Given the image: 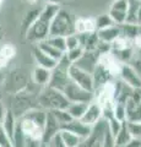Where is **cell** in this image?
Listing matches in <instances>:
<instances>
[{"mask_svg":"<svg viewBox=\"0 0 141 147\" xmlns=\"http://www.w3.org/2000/svg\"><path fill=\"white\" fill-rule=\"evenodd\" d=\"M59 9H60V6L57 5V4H49V3L45 4L42 7V10H40L38 18L32 25V27L27 31L25 36L27 42L37 44L48 38L52 20Z\"/></svg>","mask_w":141,"mask_h":147,"instance_id":"1","label":"cell"},{"mask_svg":"<svg viewBox=\"0 0 141 147\" xmlns=\"http://www.w3.org/2000/svg\"><path fill=\"white\" fill-rule=\"evenodd\" d=\"M32 84V82H31ZM30 86L26 90L17 92L15 94H11V103H10V110L13 113L17 119L21 118L27 112L32 110L34 108H40L38 104V93L32 87Z\"/></svg>","mask_w":141,"mask_h":147,"instance_id":"2","label":"cell"},{"mask_svg":"<svg viewBox=\"0 0 141 147\" xmlns=\"http://www.w3.org/2000/svg\"><path fill=\"white\" fill-rule=\"evenodd\" d=\"M38 104L42 109L47 110V112H52V110L66 109L69 107L70 102L61 91L45 86L38 93Z\"/></svg>","mask_w":141,"mask_h":147,"instance_id":"3","label":"cell"},{"mask_svg":"<svg viewBox=\"0 0 141 147\" xmlns=\"http://www.w3.org/2000/svg\"><path fill=\"white\" fill-rule=\"evenodd\" d=\"M75 32V18L71 15L70 11L65 9H59L57 13L54 15L51 30H49V36H61L66 37L69 34H74ZM48 36V37H49Z\"/></svg>","mask_w":141,"mask_h":147,"instance_id":"4","label":"cell"},{"mask_svg":"<svg viewBox=\"0 0 141 147\" xmlns=\"http://www.w3.org/2000/svg\"><path fill=\"white\" fill-rule=\"evenodd\" d=\"M30 75L22 67H15L9 72V75L4 79V88L9 94H15L17 92L26 90L30 86Z\"/></svg>","mask_w":141,"mask_h":147,"instance_id":"5","label":"cell"},{"mask_svg":"<svg viewBox=\"0 0 141 147\" xmlns=\"http://www.w3.org/2000/svg\"><path fill=\"white\" fill-rule=\"evenodd\" d=\"M71 63L67 60L65 54L60 60L57 63V65L51 70V79H49L48 85L52 88H55L58 91H64L67 84L70 82V76H69V69H70Z\"/></svg>","mask_w":141,"mask_h":147,"instance_id":"6","label":"cell"},{"mask_svg":"<svg viewBox=\"0 0 141 147\" xmlns=\"http://www.w3.org/2000/svg\"><path fill=\"white\" fill-rule=\"evenodd\" d=\"M108 130V123L106 119L102 118L92 126L90 135L81 141L79 147H102Z\"/></svg>","mask_w":141,"mask_h":147,"instance_id":"7","label":"cell"},{"mask_svg":"<svg viewBox=\"0 0 141 147\" xmlns=\"http://www.w3.org/2000/svg\"><path fill=\"white\" fill-rule=\"evenodd\" d=\"M63 93L65 94V97L67 98V100H69L70 103H75V102L91 103L92 100H94L93 92H90V91L81 88L80 86H77L72 81H70L69 84H67L65 90L63 91Z\"/></svg>","mask_w":141,"mask_h":147,"instance_id":"8","label":"cell"},{"mask_svg":"<svg viewBox=\"0 0 141 147\" xmlns=\"http://www.w3.org/2000/svg\"><path fill=\"white\" fill-rule=\"evenodd\" d=\"M69 76H70V81H72L77 86H80L81 88L94 93V85H93L92 74H90L87 71L82 70V69L75 66L74 64H71L70 69H69Z\"/></svg>","mask_w":141,"mask_h":147,"instance_id":"9","label":"cell"},{"mask_svg":"<svg viewBox=\"0 0 141 147\" xmlns=\"http://www.w3.org/2000/svg\"><path fill=\"white\" fill-rule=\"evenodd\" d=\"M119 80L126 84L131 88H141V75L136 71V69L129 64H121L119 71Z\"/></svg>","mask_w":141,"mask_h":147,"instance_id":"10","label":"cell"},{"mask_svg":"<svg viewBox=\"0 0 141 147\" xmlns=\"http://www.w3.org/2000/svg\"><path fill=\"white\" fill-rule=\"evenodd\" d=\"M129 0H113L108 10V15L111 16L115 25H123L126 22V12H128Z\"/></svg>","mask_w":141,"mask_h":147,"instance_id":"11","label":"cell"},{"mask_svg":"<svg viewBox=\"0 0 141 147\" xmlns=\"http://www.w3.org/2000/svg\"><path fill=\"white\" fill-rule=\"evenodd\" d=\"M17 121H19L21 130L24 131V134H25L26 137L42 141L43 127L40 125H38L37 123H34L33 120H31V119L26 118V117L19 118V119H17Z\"/></svg>","mask_w":141,"mask_h":147,"instance_id":"12","label":"cell"},{"mask_svg":"<svg viewBox=\"0 0 141 147\" xmlns=\"http://www.w3.org/2000/svg\"><path fill=\"white\" fill-rule=\"evenodd\" d=\"M99 54L97 50H92V52H84V54L80 57V59L76 63H74V65L82 69V70L87 71L90 74H92L96 69L98 60H99Z\"/></svg>","mask_w":141,"mask_h":147,"instance_id":"13","label":"cell"},{"mask_svg":"<svg viewBox=\"0 0 141 147\" xmlns=\"http://www.w3.org/2000/svg\"><path fill=\"white\" fill-rule=\"evenodd\" d=\"M61 131V126L58 123V120L51 112H47V119H45V124L43 127V135H42V142L43 144H48L54 136Z\"/></svg>","mask_w":141,"mask_h":147,"instance_id":"14","label":"cell"},{"mask_svg":"<svg viewBox=\"0 0 141 147\" xmlns=\"http://www.w3.org/2000/svg\"><path fill=\"white\" fill-rule=\"evenodd\" d=\"M102 118H103V110L101 108V105H99L96 100H92V102L88 104L84 117L81 118L80 120L82 123H85L86 125L93 126L94 124H96L98 120H101Z\"/></svg>","mask_w":141,"mask_h":147,"instance_id":"15","label":"cell"},{"mask_svg":"<svg viewBox=\"0 0 141 147\" xmlns=\"http://www.w3.org/2000/svg\"><path fill=\"white\" fill-rule=\"evenodd\" d=\"M61 130H66V131H70L72 134H75L80 137V139H86L91 130H92V126L90 125H86L85 123H82L81 120H76V119H71L69 123L64 124L61 126Z\"/></svg>","mask_w":141,"mask_h":147,"instance_id":"16","label":"cell"},{"mask_svg":"<svg viewBox=\"0 0 141 147\" xmlns=\"http://www.w3.org/2000/svg\"><path fill=\"white\" fill-rule=\"evenodd\" d=\"M92 77H93V85H94V92L99 90L101 87L104 85H107L108 82H112L114 76L112 75L111 71H108L106 67L102 66L101 64H97L94 71L92 72Z\"/></svg>","mask_w":141,"mask_h":147,"instance_id":"17","label":"cell"},{"mask_svg":"<svg viewBox=\"0 0 141 147\" xmlns=\"http://www.w3.org/2000/svg\"><path fill=\"white\" fill-rule=\"evenodd\" d=\"M79 36L80 47L85 52H92L97 49V45L99 43V38L97 36V31L94 32H87V33H77Z\"/></svg>","mask_w":141,"mask_h":147,"instance_id":"18","label":"cell"},{"mask_svg":"<svg viewBox=\"0 0 141 147\" xmlns=\"http://www.w3.org/2000/svg\"><path fill=\"white\" fill-rule=\"evenodd\" d=\"M32 55H33L36 65L40 66V67H45V69H48V70H52L58 63V61L54 60V59H52L51 57H48L45 53H43L36 44L32 48Z\"/></svg>","mask_w":141,"mask_h":147,"instance_id":"19","label":"cell"},{"mask_svg":"<svg viewBox=\"0 0 141 147\" xmlns=\"http://www.w3.org/2000/svg\"><path fill=\"white\" fill-rule=\"evenodd\" d=\"M49 79H51V70H48V69H45V67H40V66L36 65L32 74H31V81H32L36 86L45 87L48 85Z\"/></svg>","mask_w":141,"mask_h":147,"instance_id":"20","label":"cell"},{"mask_svg":"<svg viewBox=\"0 0 141 147\" xmlns=\"http://www.w3.org/2000/svg\"><path fill=\"white\" fill-rule=\"evenodd\" d=\"M97 36L99 40H102L104 43H108V44H112L120 36V27L118 25H113L111 27H107V28L98 30Z\"/></svg>","mask_w":141,"mask_h":147,"instance_id":"21","label":"cell"},{"mask_svg":"<svg viewBox=\"0 0 141 147\" xmlns=\"http://www.w3.org/2000/svg\"><path fill=\"white\" fill-rule=\"evenodd\" d=\"M96 28V18L92 17H79L75 18V32L76 33H87L94 32Z\"/></svg>","mask_w":141,"mask_h":147,"instance_id":"22","label":"cell"},{"mask_svg":"<svg viewBox=\"0 0 141 147\" xmlns=\"http://www.w3.org/2000/svg\"><path fill=\"white\" fill-rule=\"evenodd\" d=\"M40 10H42V9H31V10H28L24 15V18H22L21 26H20V31H21L22 36H26L27 31L32 27V25L34 24L36 20H37L39 16Z\"/></svg>","mask_w":141,"mask_h":147,"instance_id":"23","label":"cell"},{"mask_svg":"<svg viewBox=\"0 0 141 147\" xmlns=\"http://www.w3.org/2000/svg\"><path fill=\"white\" fill-rule=\"evenodd\" d=\"M16 54V48L11 44L0 45V71L10 63Z\"/></svg>","mask_w":141,"mask_h":147,"instance_id":"24","label":"cell"},{"mask_svg":"<svg viewBox=\"0 0 141 147\" xmlns=\"http://www.w3.org/2000/svg\"><path fill=\"white\" fill-rule=\"evenodd\" d=\"M131 140H133V136H131L130 131H129L128 121H123L119 131H118L117 135L114 136V144H115V146H124L126 144H129Z\"/></svg>","mask_w":141,"mask_h":147,"instance_id":"25","label":"cell"},{"mask_svg":"<svg viewBox=\"0 0 141 147\" xmlns=\"http://www.w3.org/2000/svg\"><path fill=\"white\" fill-rule=\"evenodd\" d=\"M16 124H17V118L13 115V113L10 110V108H6V113H5V115H4V119L0 125L6 131V134L10 136V139L12 137L13 131H15Z\"/></svg>","mask_w":141,"mask_h":147,"instance_id":"26","label":"cell"},{"mask_svg":"<svg viewBox=\"0 0 141 147\" xmlns=\"http://www.w3.org/2000/svg\"><path fill=\"white\" fill-rule=\"evenodd\" d=\"M90 103H85V102H75V103H70L69 107L66 108L67 113L70 114V117L76 120H80L84 117V114L87 109Z\"/></svg>","mask_w":141,"mask_h":147,"instance_id":"27","label":"cell"},{"mask_svg":"<svg viewBox=\"0 0 141 147\" xmlns=\"http://www.w3.org/2000/svg\"><path fill=\"white\" fill-rule=\"evenodd\" d=\"M119 27H120V36L125 37V38H128L130 40H134L140 34V26L136 24H128V22H125L123 25H119Z\"/></svg>","mask_w":141,"mask_h":147,"instance_id":"28","label":"cell"},{"mask_svg":"<svg viewBox=\"0 0 141 147\" xmlns=\"http://www.w3.org/2000/svg\"><path fill=\"white\" fill-rule=\"evenodd\" d=\"M37 47L42 50L43 53H45L48 55V57H51L52 59H54L55 61H59L60 59L64 57V54L65 53H63V52H60L59 49H57V48H54L53 45H51V44H48L45 40H43V42H39V43H37L36 44Z\"/></svg>","mask_w":141,"mask_h":147,"instance_id":"29","label":"cell"},{"mask_svg":"<svg viewBox=\"0 0 141 147\" xmlns=\"http://www.w3.org/2000/svg\"><path fill=\"white\" fill-rule=\"evenodd\" d=\"M141 5L140 0H129L128 12H126V22L128 24H136L138 25V13Z\"/></svg>","mask_w":141,"mask_h":147,"instance_id":"30","label":"cell"},{"mask_svg":"<svg viewBox=\"0 0 141 147\" xmlns=\"http://www.w3.org/2000/svg\"><path fill=\"white\" fill-rule=\"evenodd\" d=\"M60 137L67 147H79L81 141H82V139H80L77 135L72 134L70 131H66V130L60 131Z\"/></svg>","mask_w":141,"mask_h":147,"instance_id":"31","label":"cell"},{"mask_svg":"<svg viewBox=\"0 0 141 147\" xmlns=\"http://www.w3.org/2000/svg\"><path fill=\"white\" fill-rule=\"evenodd\" d=\"M26 140H27V137L25 136L24 131L21 130L20 124H19V121H17L16 127H15V131H13L12 137H11L12 146H13V147H25V145H26Z\"/></svg>","mask_w":141,"mask_h":147,"instance_id":"32","label":"cell"},{"mask_svg":"<svg viewBox=\"0 0 141 147\" xmlns=\"http://www.w3.org/2000/svg\"><path fill=\"white\" fill-rule=\"evenodd\" d=\"M113 117L120 123L126 121V105H125V103L114 102V105H113Z\"/></svg>","mask_w":141,"mask_h":147,"instance_id":"33","label":"cell"},{"mask_svg":"<svg viewBox=\"0 0 141 147\" xmlns=\"http://www.w3.org/2000/svg\"><path fill=\"white\" fill-rule=\"evenodd\" d=\"M45 42L48 44L53 45L54 48L59 49L60 52L65 53L66 52V45H65V37H61V36H49Z\"/></svg>","mask_w":141,"mask_h":147,"instance_id":"34","label":"cell"},{"mask_svg":"<svg viewBox=\"0 0 141 147\" xmlns=\"http://www.w3.org/2000/svg\"><path fill=\"white\" fill-rule=\"evenodd\" d=\"M113 25H115L113 20L111 18V16L108 13H102L96 18V28L98 30H103V28H107V27H111Z\"/></svg>","mask_w":141,"mask_h":147,"instance_id":"35","label":"cell"},{"mask_svg":"<svg viewBox=\"0 0 141 147\" xmlns=\"http://www.w3.org/2000/svg\"><path fill=\"white\" fill-rule=\"evenodd\" d=\"M53 115H54V118L58 120V123L60 124V126H63L64 124H66V123H69L70 120H71V117H70V114L67 113V110L66 109H59V110H52L51 112Z\"/></svg>","mask_w":141,"mask_h":147,"instance_id":"36","label":"cell"},{"mask_svg":"<svg viewBox=\"0 0 141 147\" xmlns=\"http://www.w3.org/2000/svg\"><path fill=\"white\" fill-rule=\"evenodd\" d=\"M84 52H85V50L81 47H77V48H74V49L66 50V52H65V57H66V59L71 64H74V63H76L77 60H79L80 57L84 54Z\"/></svg>","mask_w":141,"mask_h":147,"instance_id":"37","label":"cell"},{"mask_svg":"<svg viewBox=\"0 0 141 147\" xmlns=\"http://www.w3.org/2000/svg\"><path fill=\"white\" fill-rule=\"evenodd\" d=\"M128 127L133 139L141 140V121H128Z\"/></svg>","mask_w":141,"mask_h":147,"instance_id":"38","label":"cell"},{"mask_svg":"<svg viewBox=\"0 0 141 147\" xmlns=\"http://www.w3.org/2000/svg\"><path fill=\"white\" fill-rule=\"evenodd\" d=\"M65 45H66V50H69V49H74V48L80 47L79 36H77V33L66 36V37H65Z\"/></svg>","mask_w":141,"mask_h":147,"instance_id":"39","label":"cell"},{"mask_svg":"<svg viewBox=\"0 0 141 147\" xmlns=\"http://www.w3.org/2000/svg\"><path fill=\"white\" fill-rule=\"evenodd\" d=\"M0 147H13L10 136L6 134L1 125H0Z\"/></svg>","mask_w":141,"mask_h":147,"instance_id":"40","label":"cell"},{"mask_svg":"<svg viewBox=\"0 0 141 147\" xmlns=\"http://www.w3.org/2000/svg\"><path fill=\"white\" fill-rule=\"evenodd\" d=\"M49 147H67L65 144H64V141L61 140V137H60V132L59 134H57L55 136L53 137V139L51 140L47 144Z\"/></svg>","mask_w":141,"mask_h":147,"instance_id":"41","label":"cell"},{"mask_svg":"<svg viewBox=\"0 0 141 147\" xmlns=\"http://www.w3.org/2000/svg\"><path fill=\"white\" fill-rule=\"evenodd\" d=\"M102 147H115V144H114V137H113V135L111 134V131L108 130L107 135H106V139H104V142Z\"/></svg>","mask_w":141,"mask_h":147,"instance_id":"42","label":"cell"},{"mask_svg":"<svg viewBox=\"0 0 141 147\" xmlns=\"http://www.w3.org/2000/svg\"><path fill=\"white\" fill-rule=\"evenodd\" d=\"M40 144H42V141H39V140H33V139H28V137H27L25 147H39Z\"/></svg>","mask_w":141,"mask_h":147,"instance_id":"43","label":"cell"},{"mask_svg":"<svg viewBox=\"0 0 141 147\" xmlns=\"http://www.w3.org/2000/svg\"><path fill=\"white\" fill-rule=\"evenodd\" d=\"M115 147H141V140L139 139H133L129 144H126L124 146H115Z\"/></svg>","mask_w":141,"mask_h":147,"instance_id":"44","label":"cell"},{"mask_svg":"<svg viewBox=\"0 0 141 147\" xmlns=\"http://www.w3.org/2000/svg\"><path fill=\"white\" fill-rule=\"evenodd\" d=\"M5 113H6V108H5V105H4V103L0 100V124H1V121H3Z\"/></svg>","mask_w":141,"mask_h":147,"instance_id":"45","label":"cell"},{"mask_svg":"<svg viewBox=\"0 0 141 147\" xmlns=\"http://www.w3.org/2000/svg\"><path fill=\"white\" fill-rule=\"evenodd\" d=\"M4 38H5V30H4V27L1 25V22H0V44L3 43Z\"/></svg>","mask_w":141,"mask_h":147,"instance_id":"46","label":"cell"},{"mask_svg":"<svg viewBox=\"0 0 141 147\" xmlns=\"http://www.w3.org/2000/svg\"><path fill=\"white\" fill-rule=\"evenodd\" d=\"M138 25H141V5H140L139 13H138Z\"/></svg>","mask_w":141,"mask_h":147,"instance_id":"47","label":"cell"},{"mask_svg":"<svg viewBox=\"0 0 141 147\" xmlns=\"http://www.w3.org/2000/svg\"><path fill=\"white\" fill-rule=\"evenodd\" d=\"M45 1L49 4H57V5H59V3H60L61 0H45Z\"/></svg>","mask_w":141,"mask_h":147,"instance_id":"48","label":"cell"},{"mask_svg":"<svg viewBox=\"0 0 141 147\" xmlns=\"http://www.w3.org/2000/svg\"><path fill=\"white\" fill-rule=\"evenodd\" d=\"M24 1H26V3H28V4H31V5H34L38 1V0H24Z\"/></svg>","mask_w":141,"mask_h":147,"instance_id":"49","label":"cell"},{"mask_svg":"<svg viewBox=\"0 0 141 147\" xmlns=\"http://www.w3.org/2000/svg\"><path fill=\"white\" fill-rule=\"evenodd\" d=\"M4 79H5V76H4L3 74H1V71H0V85H1L3 82H4Z\"/></svg>","mask_w":141,"mask_h":147,"instance_id":"50","label":"cell"},{"mask_svg":"<svg viewBox=\"0 0 141 147\" xmlns=\"http://www.w3.org/2000/svg\"><path fill=\"white\" fill-rule=\"evenodd\" d=\"M39 147H49V146H48L47 144H43V142H42V144H40V146H39Z\"/></svg>","mask_w":141,"mask_h":147,"instance_id":"51","label":"cell"},{"mask_svg":"<svg viewBox=\"0 0 141 147\" xmlns=\"http://www.w3.org/2000/svg\"><path fill=\"white\" fill-rule=\"evenodd\" d=\"M3 3H4V0H0V7H1V5H3Z\"/></svg>","mask_w":141,"mask_h":147,"instance_id":"52","label":"cell"},{"mask_svg":"<svg viewBox=\"0 0 141 147\" xmlns=\"http://www.w3.org/2000/svg\"><path fill=\"white\" fill-rule=\"evenodd\" d=\"M1 98H3V93L0 92V100H1Z\"/></svg>","mask_w":141,"mask_h":147,"instance_id":"53","label":"cell"},{"mask_svg":"<svg viewBox=\"0 0 141 147\" xmlns=\"http://www.w3.org/2000/svg\"><path fill=\"white\" fill-rule=\"evenodd\" d=\"M140 1H141V0H140Z\"/></svg>","mask_w":141,"mask_h":147,"instance_id":"54","label":"cell"}]
</instances>
